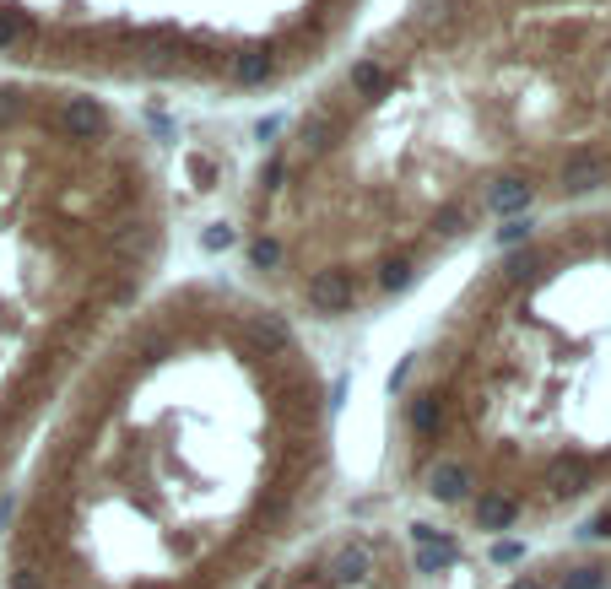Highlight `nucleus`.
Wrapping results in <instances>:
<instances>
[{"label": "nucleus", "mask_w": 611, "mask_h": 589, "mask_svg": "<svg viewBox=\"0 0 611 589\" xmlns=\"http://www.w3.org/2000/svg\"><path fill=\"white\" fill-rule=\"evenodd\" d=\"M590 206H611V0H406L265 141L238 260L298 325H347Z\"/></svg>", "instance_id": "1"}, {"label": "nucleus", "mask_w": 611, "mask_h": 589, "mask_svg": "<svg viewBox=\"0 0 611 589\" xmlns=\"http://www.w3.org/2000/svg\"><path fill=\"white\" fill-rule=\"evenodd\" d=\"M6 589H217L298 525L330 390L249 281H157L71 384Z\"/></svg>", "instance_id": "2"}, {"label": "nucleus", "mask_w": 611, "mask_h": 589, "mask_svg": "<svg viewBox=\"0 0 611 589\" xmlns=\"http://www.w3.org/2000/svg\"><path fill=\"white\" fill-rule=\"evenodd\" d=\"M417 487L503 535L611 487V206L520 227L395 379Z\"/></svg>", "instance_id": "3"}, {"label": "nucleus", "mask_w": 611, "mask_h": 589, "mask_svg": "<svg viewBox=\"0 0 611 589\" xmlns=\"http://www.w3.org/2000/svg\"><path fill=\"white\" fill-rule=\"evenodd\" d=\"M174 195L114 98L0 76V476L163 281Z\"/></svg>", "instance_id": "4"}, {"label": "nucleus", "mask_w": 611, "mask_h": 589, "mask_svg": "<svg viewBox=\"0 0 611 589\" xmlns=\"http://www.w3.org/2000/svg\"><path fill=\"white\" fill-rule=\"evenodd\" d=\"M374 0H0V71L76 92L276 98L325 71Z\"/></svg>", "instance_id": "5"}, {"label": "nucleus", "mask_w": 611, "mask_h": 589, "mask_svg": "<svg viewBox=\"0 0 611 589\" xmlns=\"http://www.w3.org/2000/svg\"><path fill=\"white\" fill-rule=\"evenodd\" d=\"M536 589H611V552H584V557H568L557 568H541L530 573Z\"/></svg>", "instance_id": "6"}]
</instances>
